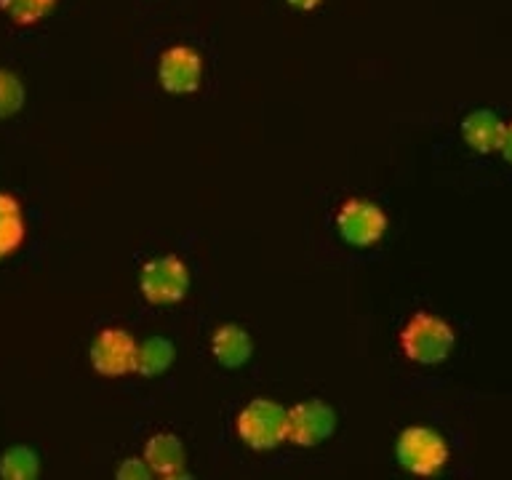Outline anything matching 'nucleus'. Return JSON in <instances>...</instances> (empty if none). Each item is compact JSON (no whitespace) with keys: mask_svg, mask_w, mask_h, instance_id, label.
Wrapping results in <instances>:
<instances>
[{"mask_svg":"<svg viewBox=\"0 0 512 480\" xmlns=\"http://www.w3.org/2000/svg\"><path fill=\"white\" fill-rule=\"evenodd\" d=\"M0 478L32 480L38 478V454L27 446L8 448L0 459Z\"/></svg>","mask_w":512,"mask_h":480,"instance_id":"obj_14","label":"nucleus"},{"mask_svg":"<svg viewBox=\"0 0 512 480\" xmlns=\"http://www.w3.org/2000/svg\"><path fill=\"white\" fill-rule=\"evenodd\" d=\"M251 350H254L251 336H248L246 328L235 326V323H224L211 336V352H214L216 363L224 368L246 366Z\"/></svg>","mask_w":512,"mask_h":480,"instance_id":"obj_11","label":"nucleus"},{"mask_svg":"<svg viewBox=\"0 0 512 480\" xmlns=\"http://www.w3.org/2000/svg\"><path fill=\"white\" fill-rule=\"evenodd\" d=\"M139 291L150 304H176L190 291V270L179 256H155L139 272Z\"/></svg>","mask_w":512,"mask_h":480,"instance_id":"obj_4","label":"nucleus"},{"mask_svg":"<svg viewBox=\"0 0 512 480\" xmlns=\"http://www.w3.org/2000/svg\"><path fill=\"white\" fill-rule=\"evenodd\" d=\"M334 427V408L323 400H302L294 408H288V440L296 446H318L334 432Z\"/></svg>","mask_w":512,"mask_h":480,"instance_id":"obj_8","label":"nucleus"},{"mask_svg":"<svg viewBox=\"0 0 512 480\" xmlns=\"http://www.w3.org/2000/svg\"><path fill=\"white\" fill-rule=\"evenodd\" d=\"M152 470H150V464L144 462V459H126L123 462V467L118 470V478L120 480H139V478H150Z\"/></svg>","mask_w":512,"mask_h":480,"instance_id":"obj_17","label":"nucleus"},{"mask_svg":"<svg viewBox=\"0 0 512 480\" xmlns=\"http://www.w3.org/2000/svg\"><path fill=\"white\" fill-rule=\"evenodd\" d=\"M158 80L163 91L176 96L195 94L203 83V59L195 48L171 46L160 54Z\"/></svg>","mask_w":512,"mask_h":480,"instance_id":"obj_7","label":"nucleus"},{"mask_svg":"<svg viewBox=\"0 0 512 480\" xmlns=\"http://www.w3.org/2000/svg\"><path fill=\"white\" fill-rule=\"evenodd\" d=\"M504 126H507V123H504L496 112L475 110L462 120V139L467 142L470 150L480 152V155L499 152V144H502V136H504Z\"/></svg>","mask_w":512,"mask_h":480,"instance_id":"obj_10","label":"nucleus"},{"mask_svg":"<svg viewBox=\"0 0 512 480\" xmlns=\"http://www.w3.org/2000/svg\"><path fill=\"white\" fill-rule=\"evenodd\" d=\"M176 358V347L163 336H152L139 342L136 350V374L142 376H158L163 374Z\"/></svg>","mask_w":512,"mask_h":480,"instance_id":"obj_13","label":"nucleus"},{"mask_svg":"<svg viewBox=\"0 0 512 480\" xmlns=\"http://www.w3.org/2000/svg\"><path fill=\"white\" fill-rule=\"evenodd\" d=\"M499 152H502V158L507 163H512V123L504 126V136H502V144H499Z\"/></svg>","mask_w":512,"mask_h":480,"instance_id":"obj_18","label":"nucleus"},{"mask_svg":"<svg viewBox=\"0 0 512 480\" xmlns=\"http://www.w3.org/2000/svg\"><path fill=\"white\" fill-rule=\"evenodd\" d=\"M136 350L139 342L123 328H102L96 339L91 342V366L99 376H118L136 374Z\"/></svg>","mask_w":512,"mask_h":480,"instance_id":"obj_6","label":"nucleus"},{"mask_svg":"<svg viewBox=\"0 0 512 480\" xmlns=\"http://www.w3.org/2000/svg\"><path fill=\"white\" fill-rule=\"evenodd\" d=\"M390 219L382 208L363 198L344 200L336 214V230L352 248H368L384 238Z\"/></svg>","mask_w":512,"mask_h":480,"instance_id":"obj_5","label":"nucleus"},{"mask_svg":"<svg viewBox=\"0 0 512 480\" xmlns=\"http://www.w3.org/2000/svg\"><path fill=\"white\" fill-rule=\"evenodd\" d=\"M395 454H398L400 467H406L408 472H414L419 478H432L446 467L448 443L438 430L414 424L398 435Z\"/></svg>","mask_w":512,"mask_h":480,"instance_id":"obj_3","label":"nucleus"},{"mask_svg":"<svg viewBox=\"0 0 512 480\" xmlns=\"http://www.w3.org/2000/svg\"><path fill=\"white\" fill-rule=\"evenodd\" d=\"M56 8V0H0V11L19 27H32Z\"/></svg>","mask_w":512,"mask_h":480,"instance_id":"obj_15","label":"nucleus"},{"mask_svg":"<svg viewBox=\"0 0 512 480\" xmlns=\"http://www.w3.org/2000/svg\"><path fill=\"white\" fill-rule=\"evenodd\" d=\"M144 462L150 464L152 475H158V478L176 480L187 475V470H184L187 456H184L182 440L171 435V432H158V435H152L147 440V446H144Z\"/></svg>","mask_w":512,"mask_h":480,"instance_id":"obj_9","label":"nucleus"},{"mask_svg":"<svg viewBox=\"0 0 512 480\" xmlns=\"http://www.w3.org/2000/svg\"><path fill=\"white\" fill-rule=\"evenodd\" d=\"M24 99H27V91H24L19 75L0 67V120L11 118L22 110Z\"/></svg>","mask_w":512,"mask_h":480,"instance_id":"obj_16","label":"nucleus"},{"mask_svg":"<svg viewBox=\"0 0 512 480\" xmlns=\"http://www.w3.org/2000/svg\"><path fill=\"white\" fill-rule=\"evenodd\" d=\"M238 438L254 451H272L288 440V408L270 398H256L235 419Z\"/></svg>","mask_w":512,"mask_h":480,"instance_id":"obj_2","label":"nucleus"},{"mask_svg":"<svg viewBox=\"0 0 512 480\" xmlns=\"http://www.w3.org/2000/svg\"><path fill=\"white\" fill-rule=\"evenodd\" d=\"M456 334L446 320L432 312H416L400 328V350L419 366H438L454 352Z\"/></svg>","mask_w":512,"mask_h":480,"instance_id":"obj_1","label":"nucleus"},{"mask_svg":"<svg viewBox=\"0 0 512 480\" xmlns=\"http://www.w3.org/2000/svg\"><path fill=\"white\" fill-rule=\"evenodd\" d=\"M24 238H27V224H24L22 203L14 195L0 192V259L16 254Z\"/></svg>","mask_w":512,"mask_h":480,"instance_id":"obj_12","label":"nucleus"},{"mask_svg":"<svg viewBox=\"0 0 512 480\" xmlns=\"http://www.w3.org/2000/svg\"><path fill=\"white\" fill-rule=\"evenodd\" d=\"M288 6L299 8V11H312V8H318L323 0H286Z\"/></svg>","mask_w":512,"mask_h":480,"instance_id":"obj_19","label":"nucleus"}]
</instances>
